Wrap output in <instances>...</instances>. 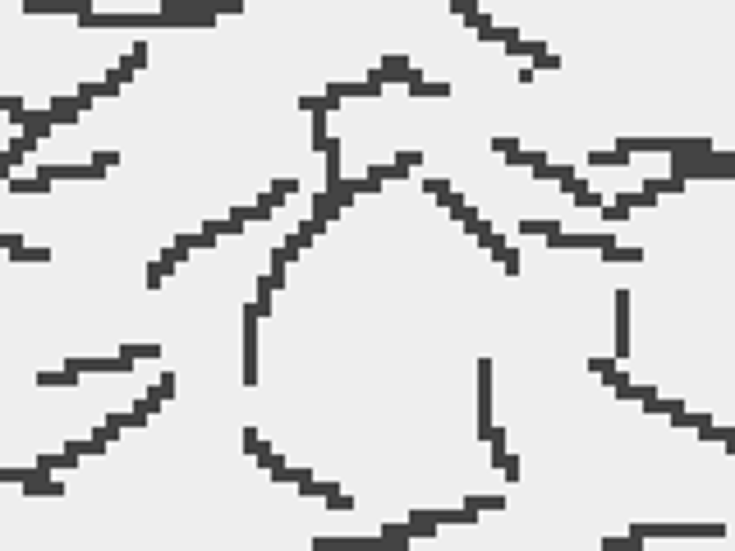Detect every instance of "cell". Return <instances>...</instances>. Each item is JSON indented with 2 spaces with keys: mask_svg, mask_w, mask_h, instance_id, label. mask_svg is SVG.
Listing matches in <instances>:
<instances>
[{
  "mask_svg": "<svg viewBox=\"0 0 735 551\" xmlns=\"http://www.w3.org/2000/svg\"><path fill=\"white\" fill-rule=\"evenodd\" d=\"M51 175H46V170H37V175H32V180H10V193H51Z\"/></svg>",
  "mask_w": 735,
  "mask_h": 551,
  "instance_id": "1",
  "label": "cell"
},
{
  "mask_svg": "<svg viewBox=\"0 0 735 551\" xmlns=\"http://www.w3.org/2000/svg\"><path fill=\"white\" fill-rule=\"evenodd\" d=\"M10 262H51V253L32 248V244H19V248H10Z\"/></svg>",
  "mask_w": 735,
  "mask_h": 551,
  "instance_id": "2",
  "label": "cell"
},
{
  "mask_svg": "<svg viewBox=\"0 0 735 551\" xmlns=\"http://www.w3.org/2000/svg\"><path fill=\"white\" fill-rule=\"evenodd\" d=\"M37 386H78V372L74 367H64V372H42Z\"/></svg>",
  "mask_w": 735,
  "mask_h": 551,
  "instance_id": "3",
  "label": "cell"
}]
</instances>
